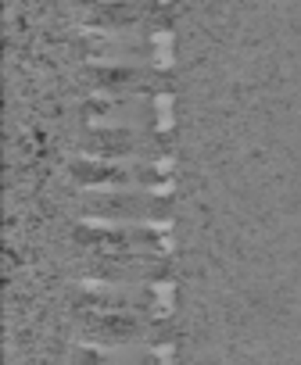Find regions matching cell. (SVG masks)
Instances as JSON below:
<instances>
[{
  "instance_id": "cell-1",
  "label": "cell",
  "mask_w": 301,
  "mask_h": 365,
  "mask_svg": "<svg viewBox=\"0 0 301 365\" xmlns=\"http://www.w3.org/2000/svg\"><path fill=\"white\" fill-rule=\"evenodd\" d=\"M169 161L165 165H93V161H79L72 165V175L79 182H101V187H122V182H136V187H169Z\"/></svg>"
},
{
  "instance_id": "cell-2",
  "label": "cell",
  "mask_w": 301,
  "mask_h": 365,
  "mask_svg": "<svg viewBox=\"0 0 301 365\" xmlns=\"http://www.w3.org/2000/svg\"><path fill=\"white\" fill-rule=\"evenodd\" d=\"M79 208H86V212H108V215H115V212H136V215H147V212H169L165 205H158V197H150V194H83L79 197Z\"/></svg>"
}]
</instances>
